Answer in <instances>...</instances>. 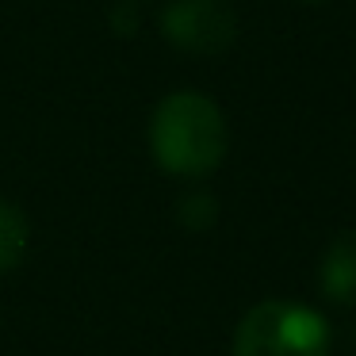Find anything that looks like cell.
Listing matches in <instances>:
<instances>
[{
	"mask_svg": "<svg viewBox=\"0 0 356 356\" xmlns=\"http://www.w3.org/2000/svg\"><path fill=\"white\" fill-rule=\"evenodd\" d=\"M154 157L177 177H203L226 154L222 111L200 92H172L154 115Z\"/></svg>",
	"mask_w": 356,
	"mask_h": 356,
	"instance_id": "1",
	"label": "cell"
},
{
	"mask_svg": "<svg viewBox=\"0 0 356 356\" xmlns=\"http://www.w3.org/2000/svg\"><path fill=\"white\" fill-rule=\"evenodd\" d=\"M234 356H330V325L302 302H257L238 322Z\"/></svg>",
	"mask_w": 356,
	"mask_h": 356,
	"instance_id": "2",
	"label": "cell"
},
{
	"mask_svg": "<svg viewBox=\"0 0 356 356\" xmlns=\"http://www.w3.org/2000/svg\"><path fill=\"white\" fill-rule=\"evenodd\" d=\"M161 24L169 42L192 50V54H218L230 47L234 31H238V19L222 0H177Z\"/></svg>",
	"mask_w": 356,
	"mask_h": 356,
	"instance_id": "3",
	"label": "cell"
},
{
	"mask_svg": "<svg viewBox=\"0 0 356 356\" xmlns=\"http://www.w3.org/2000/svg\"><path fill=\"white\" fill-rule=\"evenodd\" d=\"M318 280H322L325 299L341 302V307H356V230H345L330 241Z\"/></svg>",
	"mask_w": 356,
	"mask_h": 356,
	"instance_id": "4",
	"label": "cell"
},
{
	"mask_svg": "<svg viewBox=\"0 0 356 356\" xmlns=\"http://www.w3.org/2000/svg\"><path fill=\"white\" fill-rule=\"evenodd\" d=\"M27 253V218L16 203L0 200V272L16 268Z\"/></svg>",
	"mask_w": 356,
	"mask_h": 356,
	"instance_id": "5",
	"label": "cell"
},
{
	"mask_svg": "<svg viewBox=\"0 0 356 356\" xmlns=\"http://www.w3.org/2000/svg\"><path fill=\"white\" fill-rule=\"evenodd\" d=\"M302 4H318V0H302Z\"/></svg>",
	"mask_w": 356,
	"mask_h": 356,
	"instance_id": "6",
	"label": "cell"
}]
</instances>
